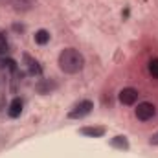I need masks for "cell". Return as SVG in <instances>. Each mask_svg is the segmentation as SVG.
I'll use <instances>...</instances> for the list:
<instances>
[{"label":"cell","mask_w":158,"mask_h":158,"mask_svg":"<svg viewBox=\"0 0 158 158\" xmlns=\"http://www.w3.org/2000/svg\"><path fill=\"white\" fill-rule=\"evenodd\" d=\"M59 68L64 72V74H79L83 68H85V57L83 53L76 50V48H64L61 53H59Z\"/></svg>","instance_id":"cell-1"},{"label":"cell","mask_w":158,"mask_h":158,"mask_svg":"<svg viewBox=\"0 0 158 158\" xmlns=\"http://www.w3.org/2000/svg\"><path fill=\"white\" fill-rule=\"evenodd\" d=\"M92 109H94V103L90 99H83V101H79L77 105H74V109L68 112V118L81 119V118H85V116H88L92 112Z\"/></svg>","instance_id":"cell-2"},{"label":"cell","mask_w":158,"mask_h":158,"mask_svg":"<svg viewBox=\"0 0 158 158\" xmlns=\"http://www.w3.org/2000/svg\"><path fill=\"white\" fill-rule=\"evenodd\" d=\"M134 114H136V118L140 119V121H149V119L155 118L156 107H155L153 103H149V101H143V103H138Z\"/></svg>","instance_id":"cell-3"},{"label":"cell","mask_w":158,"mask_h":158,"mask_svg":"<svg viewBox=\"0 0 158 158\" xmlns=\"http://www.w3.org/2000/svg\"><path fill=\"white\" fill-rule=\"evenodd\" d=\"M138 90L136 88H132V86H127V88H121L118 94V99L121 105H127V107H131V105H134L136 101H138Z\"/></svg>","instance_id":"cell-4"},{"label":"cell","mask_w":158,"mask_h":158,"mask_svg":"<svg viewBox=\"0 0 158 158\" xmlns=\"http://www.w3.org/2000/svg\"><path fill=\"white\" fill-rule=\"evenodd\" d=\"M37 0H9V6L17 11V13H26V11H31L35 7Z\"/></svg>","instance_id":"cell-5"},{"label":"cell","mask_w":158,"mask_h":158,"mask_svg":"<svg viewBox=\"0 0 158 158\" xmlns=\"http://www.w3.org/2000/svg\"><path fill=\"white\" fill-rule=\"evenodd\" d=\"M22 107H24L22 99H20V98H15V99L9 103V107H7V116H9V118H19V116L22 114Z\"/></svg>","instance_id":"cell-6"},{"label":"cell","mask_w":158,"mask_h":158,"mask_svg":"<svg viewBox=\"0 0 158 158\" xmlns=\"http://www.w3.org/2000/svg\"><path fill=\"white\" fill-rule=\"evenodd\" d=\"M24 63H26V68H28V74H30V76H39V74H40L39 63H37L31 55L24 53Z\"/></svg>","instance_id":"cell-7"},{"label":"cell","mask_w":158,"mask_h":158,"mask_svg":"<svg viewBox=\"0 0 158 158\" xmlns=\"http://www.w3.org/2000/svg\"><path fill=\"white\" fill-rule=\"evenodd\" d=\"M81 134L90 136V138H99V136L105 134V127H83Z\"/></svg>","instance_id":"cell-8"},{"label":"cell","mask_w":158,"mask_h":158,"mask_svg":"<svg viewBox=\"0 0 158 158\" xmlns=\"http://www.w3.org/2000/svg\"><path fill=\"white\" fill-rule=\"evenodd\" d=\"M48 40H50V33H48L46 30H39V31L35 33V42H37V44L42 46V44H46Z\"/></svg>","instance_id":"cell-9"},{"label":"cell","mask_w":158,"mask_h":158,"mask_svg":"<svg viewBox=\"0 0 158 158\" xmlns=\"http://www.w3.org/2000/svg\"><path fill=\"white\" fill-rule=\"evenodd\" d=\"M52 88H55V83H53V81H44V83H40L39 86H37V90H39L40 94H46V92H50Z\"/></svg>","instance_id":"cell-10"},{"label":"cell","mask_w":158,"mask_h":158,"mask_svg":"<svg viewBox=\"0 0 158 158\" xmlns=\"http://www.w3.org/2000/svg\"><path fill=\"white\" fill-rule=\"evenodd\" d=\"M112 145H114V147H119V149H127V147H129V142L125 140V136H116V138L112 140Z\"/></svg>","instance_id":"cell-11"},{"label":"cell","mask_w":158,"mask_h":158,"mask_svg":"<svg viewBox=\"0 0 158 158\" xmlns=\"http://www.w3.org/2000/svg\"><path fill=\"white\" fill-rule=\"evenodd\" d=\"M147 68H149V74H151L153 77L158 79V59H151L149 64H147Z\"/></svg>","instance_id":"cell-12"},{"label":"cell","mask_w":158,"mask_h":158,"mask_svg":"<svg viewBox=\"0 0 158 158\" xmlns=\"http://www.w3.org/2000/svg\"><path fill=\"white\" fill-rule=\"evenodd\" d=\"M149 143H151V145H158V131L151 136V138H149Z\"/></svg>","instance_id":"cell-13"}]
</instances>
